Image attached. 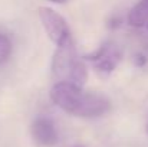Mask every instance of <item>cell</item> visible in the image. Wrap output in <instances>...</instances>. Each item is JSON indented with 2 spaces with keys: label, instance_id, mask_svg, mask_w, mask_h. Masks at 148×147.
I'll list each match as a JSON object with an SVG mask.
<instances>
[{
  "label": "cell",
  "instance_id": "2",
  "mask_svg": "<svg viewBox=\"0 0 148 147\" xmlns=\"http://www.w3.org/2000/svg\"><path fill=\"white\" fill-rule=\"evenodd\" d=\"M52 72L59 79V82H69L81 88L85 85L88 77L86 66L78 56L73 41L58 46L52 61Z\"/></svg>",
  "mask_w": 148,
  "mask_h": 147
},
{
  "label": "cell",
  "instance_id": "5",
  "mask_svg": "<svg viewBox=\"0 0 148 147\" xmlns=\"http://www.w3.org/2000/svg\"><path fill=\"white\" fill-rule=\"evenodd\" d=\"M33 140L42 147L55 146L58 141V131L49 117H38L32 124Z\"/></svg>",
  "mask_w": 148,
  "mask_h": 147
},
{
  "label": "cell",
  "instance_id": "4",
  "mask_svg": "<svg viewBox=\"0 0 148 147\" xmlns=\"http://www.w3.org/2000/svg\"><path fill=\"white\" fill-rule=\"evenodd\" d=\"M88 59L92 62L98 75L108 77L118 66L121 61V50L114 43H105L99 49H97L92 55H89Z\"/></svg>",
  "mask_w": 148,
  "mask_h": 147
},
{
  "label": "cell",
  "instance_id": "9",
  "mask_svg": "<svg viewBox=\"0 0 148 147\" xmlns=\"http://www.w3.org/2000/svg\"><path fill=\"white\" fill-rule=\"evenodd\" d=\"M76 147H82V146H76Z\"/></svg>",
  "mask_w": 148,
  "mask_h": 147
},
{
  "label": "cell",
  "instance_id": "10",
  "mask_svg": "<svg viewBox=\"0 0 148 147\" xmlns=\"http://www.w3.org/2000/svg\"><path fill=\"white\" fill-rule=\"evenodd\" d=\"M147 25H148V23H147Z\"/></svg>",
  "mask_w": 148,
  "mask_h": 147
},
{
  "label": "cell",
  "instance_id": "6",
  "mask_svg": "<svg viewBox=\"0 0 148 147\" xmlns=\"http://www.w3.org/2000/svg\"><path fill=\"white\" fill-rule=\"evenodd\" d=\"M128 22L131 26L140 28L148 23V0H141L132 10L130 12Z\"/></svg>",
  "mask_w": 148,
  "mask_h": 147
},
{
  "label": "cell",
  "instance_id": "8",
  "mask_svg": "<svg viewBox=\"0 0 148 147\" xmlns=\"http://www.w3.org/2000/svg\"><path fill=\"white\" fill-rule=\"evenodd\" d=\"M49 1H53V3H63V1H66V0H49Z\"/></svg>",
  "mask_w": 148,
  "mask_h": 147
},
{
  "label": "cell",
  "instance_id": "7",
  "mask_svg": "<svg viewBox=\"0 0 148 147\" xmlns=\"http://www.w3.org/2000/svg\"><path fill=\"white\" fill-rule=\"evenodd\" d=\"M10 52H12V42H10V39L6 35L0 33V65L4 63L9 59Z\"/></svg>",
  "mask_w": 148,
  "mask_h": 147
},
{
  "label": "cell",
  "instance_id": "3",
  "mask_svg": "<svg viewBox=\"0 0 148 147\" xmlns=\"http://www.w3.org/2000/svg\"><path fill=\"white\" fill-rule=\"evenodd\" d=\"M39 17H40V22H42L49 39L56 46H62L65 43L72 42L69 26H68L66 20L58 12L52 10L49 7H40Z\"/></svg>",
  "mask_w": 148,
  "mask_h": 147
},
{
  "label": "cell",
  "instance_id": "1",
  "mask_svg": "<svg viewBox=\"0 0 148 147\" xmlns=\"http://www.w3.org/2000/svg\"><path fill=\"white\" fill-rule=\"evenodd\" d=\"M52 101L65 112L81 118H95L111 110V101L102 94L86 92L69 82H58L50 91Z\"/></svg>",
  "mask_w": 148,
  "mask_h": 147
}]
</instances>
